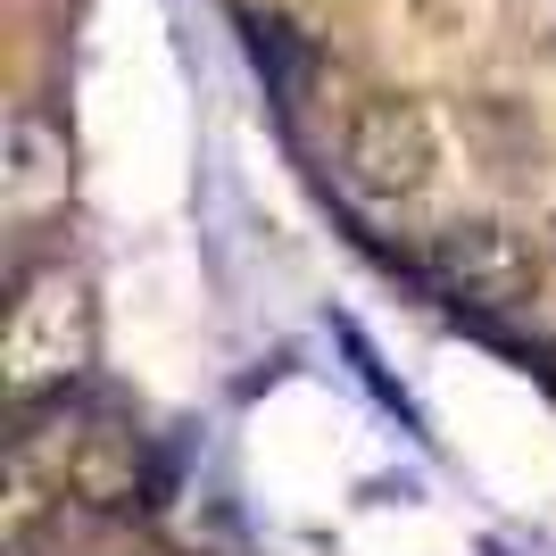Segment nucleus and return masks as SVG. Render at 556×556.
<instances>
[{
    "instance_id": "f257e3e1",
    "label": "nucleus",
    "mask_w": 556,
    "mask_h": 556,
    "mask_svg": "<svg viewBox=\"0 0 556 556\" xmlns=\"http://www.w3.org/2000/svg\"><path fill=\"white\" fill-rule=\"evenodd\" d=\"M92 291L75 266H34L9 300V332H0V382L17 407H42V399H67L84 374H92Z\"/></svg>"
},
{
    "instance_id": "f03ea898",
    "label": "nucleus",
    "mask_w": 556,
    "mask_h": 556,
    "mask_svg": "<svg viewBox=\"0 0 556 556\" xmlns=\"http://www.w3.org/2000/svg\"><path fill=\"white\" fill-rule=\"evenodd\" d=\"M424 266H432V282H441L457 307H523L540 291V257L523 250V232L490 225V216H465V225L432 232V250H424Z\"/></svg>"
},
{
    "instance_id": "7ed1b4c3",
    "label": "nucleus",
    "mask_w": 556,
    "mask_h": 556,
    "mask_svg": "<svg viewBox=\"0 0 556 556\" xmlns=\"http://www.w3.org/2000/svg\"><path fill=\"white\" fill-rule=\"evenodd\" d=\"M341 166L366 200H416L441 166V141H432V116L416 100H366L349 116V141H341Z\"/></svg>"
},
{
    "instance_id": "20e7f679",
    "label": "nucleus",
    "mask_w": 556,
    "mask_h": 556,
    "mask_svg": "<svg viewBox=\"0 0 556 556\" xmlns=\"http://www.w3.org/2000/svg\"><path fill=\"white\" fill-rule=\"evenodd\" d=\"M75 200V150L42 109L9 116V166H0V208L9 225H50Z\"/></svg>"
},
{
    "instance_id": "39448f33",
    "label": "nucleus",
    "mask_w": 556,
    "mask_h": 556,
    "mask_svg": "<svg viewBox=\"0 0 556 556\" xmlns=\"http://www.w3.org/2000/svg\"><path fill=\"white\" fill-rule=\"evenodd\" d=\"M59 490L84 498L100 515H125L150 498V448H141L134 424H92V432H75L67 457H59Z\"/></svg>"
}]
</instances>
